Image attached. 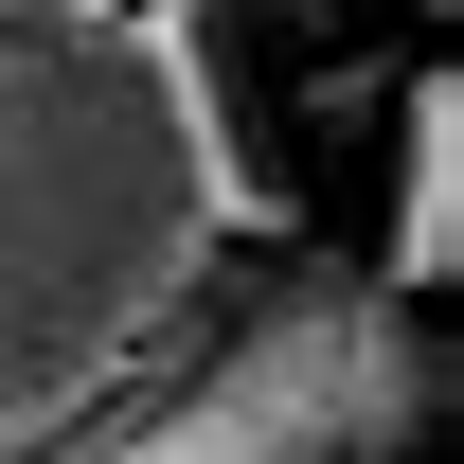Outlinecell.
Wrapping results in <instances>:
<instances>
[{"mask_svg":"<svg viewBox=\"0 0 464 464\" xmlns=\"http://www.w3.org/2000/svg\"><path fill=\"white\" fill-rule=\"evenodd\" d=\"M375 268L411 304H447V268H464V72L447 54L393 72V215H375Z\"/></svg>","mask_w":464,"mask_h":464,"instance_id":"obj_3","label":"cell"},{"mask_svg":"<svg viewBox=\"0 0 464 464\" xmlns=\"http://www.w3.org/2000/svg\"><path fill=\"white\" fill-rule=\"evenodd\" d=\"M411 18H447V0H411Z\"/></svg>","mask_w":464,"mask_h":464,"instance_id":"obj_5","label":"cell"},{"mask_svg":"<svg viewBox=\"0 0 464 464\" xmlns=\"http://www.w3.org/2000/svg\"><path fill=\"white\" fill-rule=\"evenodd\" d=\"M304 232L232 0H0V447H90Z\"/></svg>","mask_w":464,"mask_h":464,"instance_id":"obj_1","label":"cell"},{"mask_svg":"<svg viewBox=\"0 0 464 464\" xmlns=\"http://www.w3.org/2000/svg\"><path fill=\"white\" fill-rule=\"evenodd\" d=\"M447 429V322L375 268V250H322L286 232L250 286H232L215 357L143 393L90 447H0V464H411Z\"/></svg>","mask_w":464,"mask_h":464,"instance_id":"obj_2","label":"cell"},{"mask_svg":"<svg viewBox=\"0 0 464 464\" xmlns=\"http://www.w3.org/2000/svg\"><path fill=\"white\" fill-rule=\"evenodd\" d=\"M357 0H232V36H340Z\"/></svg>","mask_w":464,"mask_h":464,"instance_id":"obj_4","label":"cell"}]
</instances>
